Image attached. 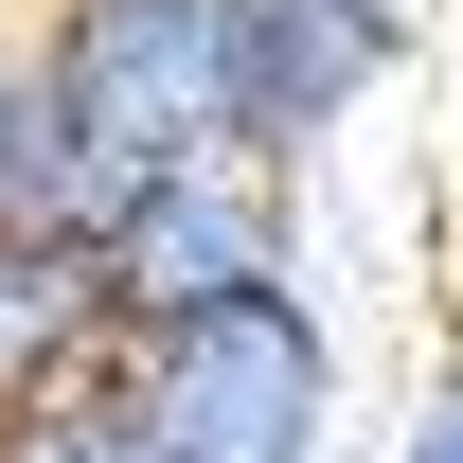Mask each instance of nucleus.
Masks as SVG:
<instances>
[{"instance_id": "423d86ee", "label": "nucleus", "mask_w": 463, "mask_h": 463, "mask_svg": "<svg viewBox=\"0 0 463 463\" xmlns=\"http://www.w3.org/2000/svg\"><path fill=\"white\" fill-rule=\"evenodd\" d=\"M0 232H90V143L36 18H0Z\"/></svg>"}, {"instance_id": "f257e3e1", "label": "nucleus", "mask_w": 463, "mask_h": 463, "mask_svg": "<svg viewBox=\"0 0 463 463\" xmlns=\"http://www.w3.org/2000/svg\"><path fill=\"white\" fill-rule=\"evenodd\" d=\"M108 392L161 428L178 463H321L339 446V321L286 286H232V303H178V321H125Z\"/></svg>"}, {"instance_id": "f03ea898", "label": "nucleus", "mask_w": 463, "mask_h": 463, "mask_svg": "<svg viewBox=\"0 0 463 463\" xmlns=\"http://www.w3.org/2000/svg\"><path fill=\"white\" fill-rule=\"evenodd\" d=\"M71 90V143H90V214L143 196L178 161H232L250 143V90H232V0H36Z\"/></svg>"}, {"instance_id": "39448f33", "label": "nucleus", "mask_w": 463, "mask_h": 463, "mask_svg": "<svg viewBox=\"0 0 463 463\" xmlns=\"http://www.w3.org/2000/svg\"><path fill=\"white\" fill-rule=\"evenodd\" d=\"M108 356H125V286H108V250H90V232H0V410L90 392Z\"/></svg>"}, {"instance_id": "20e7f679", "label": "nucleus", "mask_w": 463, "mask_h": 463, "mask_svg": "<svg viewBox=\"0 0 463 463\" xmlns=\"http://www.w3.org/2000/svg\"><path fill=\"white\" fill-rule=\"evenodd\" d=\"M410 54V0H232V90H250V143L303 161V143H339Z\"/></svg>"}, {"instance_id": "7ed1b4c3", "label": "nucleus", "mask_w": 463, "mask_h": 463, "mask_svg": "<svg viewBox=\"0 0 463 463\" xmlns=\"http://www.w3.org/2000/svg\"><path fill=\"white\" fill-rule=\"evenodd\" d=\"M286 196H303V161H268V143H232V161H178V178H143V196H108L90 250H108L125 321H178V303H232V286H286Z\"/></svg>"}, {"instance_id": "0eeeda50", "label": "nucleus", "mask_w": 463, "mask_h": 463, "mask_svg": "<svg viewBox=\"0 0 463 463\" xmlns=\"http://www.w3.org/2000/svg\"><path fill=\"white\" fill-rule=\"evenodd\" d=\"M0 463H178L143 410L90 374V392H36V410H0Z\"/></svg>"}, {"instance_id": "6e6552de", "label": "nucleus", "mask_w": 463, "mask_h": 463, "mask_svg": "<svg viewBox=\"0 0 463 463\" xmlns=\"http://www.w3.org/2000/svg\"><path fill=\"white\" fill-rule=\"evenodd\" d=\"M392 463H463V392H428V410H410V446Z\"/></svg>"}]
</instances>
